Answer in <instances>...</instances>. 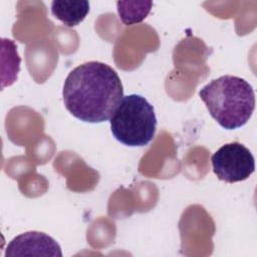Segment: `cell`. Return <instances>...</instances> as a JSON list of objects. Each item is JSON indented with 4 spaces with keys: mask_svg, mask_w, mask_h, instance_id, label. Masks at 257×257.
<instances>
[{
    "mask_svg": "<svg viewBox=\"0 0 257 257\" xmlns=\"http://www.w3.org/2000/svg\"><path fill=\"white\" fill-rule=\"evenodd\" d=\"M65 108L85 122H103L112 116L123 97L121 80L106 63L88 61L73 68L62 90Z\"/></svg>",
    "mask_w": 257,
    "mask_h": 257,
    "instance_id": "obj_1",
    "label": "cell"
},
{
    "mask_svg": "<svg viewBox=\"0 0 257 257\" xmlns=\"http://www.w3.org/2000/svg\"><path fill=\"white\" fill-rule=\"evenodd\" d=\"M211 116L226 130L243 126L255 108L254 90L245 79L223 75L206 84L199 92Z\"/></svg>",
    "mask_w": 257,
    "mask_h": 257,
    "instance_id": "obj_2",
    "label": "cell"
},
{
    "mask_svg": "<svg viewBox=\"0 0 257 257\" xmlns=\"http://www.w3.org/2000/svg\"><path fill=\"white\" fill-rule=\"evenodd\" d=\"M109 122L114 139L127 147L149 145L157 130L154 106L136 93L122 97Z\"/></svg>",
    "mask_w": 257,
    "mask_h": 257,
    "instance_id": "obj_3",
    "label": "cell"
},
{
    "mask_svg": "<svg viewBox=\"0 0 257 257\" xmlns=\"http://www.w3.org/2000/svg\"><path fill=\"white\" fill-rule=\"evenodd\" d=\"M213 172L226 183L248 179L255 171V160L244 145L233 142L222 146L211 158Z\"/></svg>",
    "mask_w": 257,
    "mask_h": 257,
    "instance_id": "obj_4",
    "label": "cell"
},
{
    "mask_svg": "<svg viewBox=\"0 0 257 257\" xmlns=\"http://www.w3.org/2000/svg\"><path fill=\"white\" fill-rule=\"evenodd\" d=\"M6 257L10 256H53L61 257L59 244L45 233L30 231L13 238L7 245Z\"/></svg>",
    "mask_w": 257,
    "mask_h": 257,
    "instance_id": "obj_5",
    "label": "cell"
},
{
    "mask_svg": "<svg viewBox=\"0 0 257 257\" xmlns=\"http://www.w3.org/2000/svg\"><path fill=\"white\" fill-rule=\"evenodd\" d=\"M89 12L86 0H55L51 3L52 15L68 27L78 25Z\"/></svg>",
    "mask_w": 257,
    "mask_h": 257,
    "instance_id": "obj_6",
    "label": "cell"
},
{
    "mask_svg": "<svg viewBox=\"0 0 257 257\" xmlns=\"http://www.w3.org/2000/svg\"><path fill=\"white\" fill-rule=\"evenodd\" d=\"M153 2L151 1H118L117 12L121 22L133 25L142 22L150 13Z\"/></svg>",
    "mask_w": 257,
    "mask_h": 257,
    "instance_id": "obj_7",
    "label": "cell"
}]
</instances>
